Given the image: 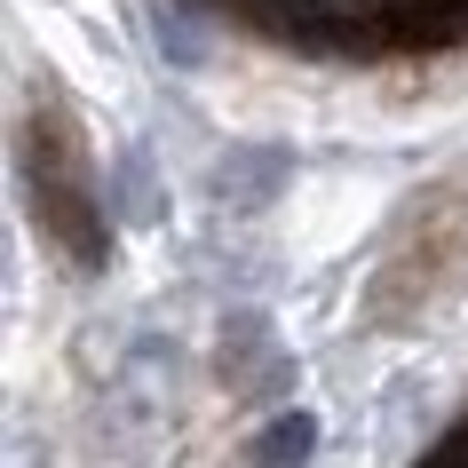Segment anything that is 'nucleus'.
<instances>
[{"mask_svg":"<svg viewBox=\"0 0 468 468\" xmlns=\"http://www.w3.org/2000/svg\"><path fill=\"white\" fill-rule=\"evenodd\" d=\"M318 452V413H278L262 437H254V461L247 468H302Z\"/></svg>","mask_w":468,"mask_h":468,"instance_id":"f257e3e1","label":"nucleus"},{"mask_svg":"<svg viewBox=\"0 0 468 468\" xmlns=\"http://www.w3.org/2000/svg\"><path fill=\"white\" fill-rule=\"evenodd\" d=\"M151 32H159V56H167L175 72H191L198 56H207V32H198V16L183 0H159V8H151Z\"/></svg>","mask_w":468,"mask_h":468,"instance_id":"f03ea898","label":"nucleus"},{"mask_svg":"<svg viewBox=\"0 0 468 468\" xmlns=\"http://www.w3.org/2000/svg\"><path fill=\"white\" fill-rule=\"evenodd\" d=\"M429 468H468V420H461V429H452V437L437 444V461H429Z\"/></svg>","mask_w":468,"mask_h":468,"instance_id":"7ed1b4c3","label":"nucleus"}]
</instances>
